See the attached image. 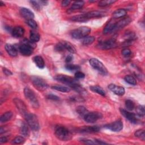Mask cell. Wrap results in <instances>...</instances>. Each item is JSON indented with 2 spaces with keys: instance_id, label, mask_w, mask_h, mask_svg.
<instances>
[{
  "instance_id": "obj_29",
  "label": "cell",
  "mask_w": 145,
  "mask_h": 145,
  "mask_svg": "<svg viewBox=\"0 0 145 145\" xmlns=\"http://www.w3.org/2000/svg\"><path fill=\"white\" fill-rule=\"evenodd\" d=\"M51 88L53 89H56L57 91L62 92H69L70 91V88L67 87L65 86H59V85H54L52 86Z\"/></svg>"
},
{
  "instance_id": "obj_37",
  "label": "cell",
  "mask_w": 145,
  "mask_h": 145,
  "mask_svg": "<svg viewBox=\"0 0 145 145\" xmlns=\"http://www.w3.org/2000/svg\"><path fill=\"white\" fill-rule=\"evenodd\" d=\"M116 2V1H113V0H103L99 2V6L100 7H105L108 5H110L112 3H114Z\"/></svg>"
},
{
  "instance_id": "obj_6",
  "label": "cell",
  "mask_w": 145,
  "mask_h": 145,
  "mask_svg": "<svg viewBox=\"0 0 145 145\" xmlns=\"http://www.w3.org/2000/svg\"><path fill=\"white\" fill-rule=\"evenodd\" d=\"M90 65L95 70L99 71L100 74L103 75L108 74V70L103 63L96 58H91L89 60Z\"/></svg>"
},
{
  "instance_id": "obj_34",
  "label": "cell",
  "mask_w": 145,
  "mask_h": 145,
  "mask_svg": "<svg viewBox=\"0 0 145 145\" xmlns=\"http://www.w3.org/2000/svg\"><path fill=\"white\" fill-rule=\"evenodd\" d=\"M124 80L129 84L131 85H136L137 80L135 78L131 75H127L125 76Z\"/></svg>"
},
{
  "instance_id": "obj_33",
  "label": "cell",
  "mask_w": 145,
  "mask_h": 145,
  "mask_svg": "<svg viewBox=\"0 0 145 145\" xmlns=\"http://www.w3.org/2000/svg\"><path fill=\"white\" fill-rule=\"evenodd\" d=\"M95 40V38L93 36H86L82 40V44L84 45H87L92 44Z\"/></svg>"
},
{
  "instance_id": "obj_8",
  "label": "cell",
  "mask_w": 145,
  "mask_h": 145,
  "mask_svg": "<svg viewBox=\"0 0 145 145\" xmlns=\"http://www.w3.org/2000/svg\"><path fill=\"white\" fill-rule=\"evenodd\" d=\"M33 86L39 91H43L48 88V84L43 79L38 76H33L31 79Z\"/></svg>"
},
{
  "instance_id": "obj_36",
  "label": "cell",
  "mask_w": 145,
  "mask_h": 145,
  "mask_svg": "<svg viewBox=\"0 0 145 145\" xmlns=\"http://www.w3.org/2000/svg\"><path fill=\"white\" fill-rule=\"evenodd\" d=\"M125 106L128 110L131 111L134 109L135 105L133 101L130 100H126L125 101Z\"/></svg>"
},
{
  "instance_id": "obj_48",
  "label": "cell",
  "mask_w": 145,
  "mask_h": 145,
  "mask_svg": "<svg viewBox=\"0 0 145 145\" xmlns=\"http://www.w3.org/2000/svg\"><path fill=\"white\" fill-rule=\"evenodd\" d=\"M3 73L7 76H9V75H11L12 74V72L6 68H3Z\"/></svg>"
},
{
  "instance_id": "obj_35",
  "label": "cell",
  "mask_w": 145,
  "mask_h": 145,
  "mask_svg": "<svg viewBox=\"0 0 145 145\" xmlns=\"http://www.w3.org/2000/svg\"><path fill=\"white\" fill-rule=\"evenodd\" d=\"M134 135L135 137L139 138V139H140L143 141L145 140V133H144V130L143 129H139L137 130L135 132Z\"/></svg>"
},
{
  "instance_id": "obj_3",
  "label": "cell",
  "mask_w": 145,
  "mask_h": 145,
  "mask_svg": "<svg viewBox=\"0 0 145 145\" xmlns=\"http://www.w3.org/2000/svg\"><path fill=\"white\" fill-rule=\"evenodd\" d=\"M91 28L88 27H80L78 28L72 30L71 32V35L72 37L74 39H80L87 36L91 32Z\"/></svg>"
},
{
  "instance_id": "obj_32",
  "label": "cell",
  "mask_w": 145,
  "mask_h": 145,
  "mask_svg": "<svg viewBox=\"0 0 145 145\" xmlns=\"http://www.w3.org/2000/svg\"><path fill=\"white\" fill-rule=\"evenodd\" d=\"M40 40V35L33 31H31L30 32V40H31L33 42H38Z\"/></svg>"
},
{
  "instance_id": "obj_27",
  "label": "cell",
  "mask_w": 145,
  "mask_h": 145,
  "mask_svg": "<svg viewBox=\"0 0 145 145\" xmlns=\"http://www.w3.org/2000/svg\"><path fill=\"white\" fill-rule=\"evenodd\" d=\"M12 117V113L11 112L8 111V112H5L1 116L0 122L1 123L6 122L9 121L10 120H11Z\"/></svg>"
},
{
  "instance_id": "obj_51",
  "label": "cell",
  "mask_w": 145,
  "mask_h": 145,
  "mask_svg": "<svg viewBox=\"0 0 145 145\" xmlns=\"http://www.w3.org/2000/svg\"><path fill=\"white\" fill-rule=\"evenodd\" d=\"M7 141V139L6 137H1L0 139V143H6Z\"/></svg>"
},
{
  "instance_id": "obj_18",
  "label": "cell",
  "mask_w": 145,
  "mask_h": 145,
  "mask_svg": "<svg viewBox=\"0 0 145 145\" xmlns=\"http://www.w3.org/2000/svg\"><path fill=\"white\" fill-rule=\"evenodd\" d=\"M20 13L23 18L27 20L33 19V18H34V14L33 13V12L29 9L25 7L21 8L20 10Z\"/></svg>"
},
{
  "instance_id": "obj_39",
  "label": "cell",
  "mask_w": 145,
  "mask_h": 145,
  "mask_svg": "<svg viewBox=\"0 0 145 145\" xmlns=\"http://www.w3.org/2000/svg\"><path fill=\"white\" fill-rule=\"evenodd\" d=\"M65 68L67 70H78L80 68V67L78 65H74V64H70V63H67L65 65Z\"/></svg>"
},
{
  "instance_id": "obj_4",
  "label": "cell",
  "mask_w": 145,
  "mask_h": 145,
  "mask_svg": "<svg viewBox=\"0 0 145 145\" xmlns=\"http://www.w3.org/2000/svg\"><path fill=\"white\" fill-rule=\"evenodd\" d=\"M24 118L27 122L28 126L31 129L34 131H37L40 129L39 122L37 116L33 113H27L25 116Z\"/></svg>"
},
{
  "instance_id": "obj_46",
  "label": "cell",
  "mask_w": 145,
  "mask_h": 145,
  "mask_svg": "<svg viewBox=\"0 0 145 145\" xmlns=\"http://www.w3.org/2000/svg\"><path fill=\"white\" fill-rule=\"evenodd\" d=\"M75 77L76 79H83L85 77V74L81 71H77L75 74Z\"/></svg>"
},
{
  "instance_id": "obj_43",
  "label": "cell",
  "mask_w": 145,
  "mask_h": 145,
  "mask_svg": "<svg viewBox=\"0 0 145 145\" xmlns=\"http://www.w3.org/2000/svg\"><path fill=\"white\" fill-rule=\"evenodd\" d=\"M64 49H65V48H64L62 42H58L57 44H56V45L55 46V50L58 52L63 51V50H64Z\"/></svg>"
},
{
  "instance_id": "obj_1",
  "label": "cell",
  "mask_w": 145,
  "mask_h": 145,
  "mask_svg": "<svg viewBox=\"0 0 145 145\" xmlns=\"http://www.w3.org/2000/svg\"><path fill=\"white\" fill-rule=\"evenodd\" d=\"M104 15V13L99 11H91L87 13L75 15L71 18V20L74 22H84L93 18L101 17Z\"/></svg>"
},
{
  "instance_id": "obj_26",
  "label": "cell",
  "mask_w": 145,
  "mask_h": 145,
  "mask_svg": "<svg viewBox=\"0 0 145 145\" xmlns=\"http://www.w3.org/2000/svg\"><path fill=\"white\" fill-rule=\"evenodd\" d=\"M89 88L92 92H96L103 96H104L105 95V92L104 90L103 89V88L99 86H91L89 87Z\"/></svg>"
},
{
  "instance_id": "obj_38",
  "label": "cell",
  "mask_w": 145,
  "mask_h": 145,
  "mask_svg": "<svg viewBox=\"0 0 145 145\" xmlns=\"http://www.w3.org/2000/svg\"><path fill=\"white\" fill-rule=\"evenodd\" d=\"M24 141H25V139L24 137L22 136H17L12 140V143L16 144H19L23 143Z\"/></svg>"
},
{
  "instance_id": "obj_7",
  "label": "cell",
  "mask_w": 145,
  "mask_h": 145,
  "mask_svg": "<svg viewBox=\"0 0 145 145\" xmlns=\"http://www.w3.org/2000/svg\"><path fill=\"white\" fill-rule=\"evenodd\" d=\"M54 79L61 83L69 85L70 86L74 84L78 83V81L76 79L66 75L58 74L54 76Z\"/></svg>"
},
{
  "instance_id": "obj_45",
  "label": "cell",
  "mask_w": 145,
  "mask_h": 145,
  "mask_svg": "<svg viewBox=\"0 0 145 145\" xmlns=\"http://www.w3.org/2000/svg\"><path fill=\"white\" fill-rule=\"evenodd\" d=\"M47 99L53 100V101H59V97L53 94H49L47 95Z\"/></svg>"
},
{
  "instance_id": "obj_52",
  "label": "cell",
  "mask_w": 145,
  "mask_h": 145,
  "mask_svg": "<svg viewBox=\"0 0 145 145\" xmlns=\"http://www.w3.org/2000/svg\"><path fill=\"white\" fill-rule=\"evenodd\" d=\"M0 6H5V3L2 2V1H0Z\"/></svg>"
},
{
  "instance_id": "obj_19",
  "label": "cell",
  "mask_w": 145,
  "mask_h": 145,
  "mask_svg": "<svg viewBox=\"0 0 145 145\" xmlns=\"http://www.w3.org/2000/svg\"><path fill=\"white\" fill-rule=\"evenodd\" d=\"M11 33L12 36L16 38H19L23 36L24 33V29L23 28L20 26L15 27L11 31Z\"/></svg>"
},
{
  "instance_id": "obj_49",
  "label": "cell",
  "mask_w": 145,
  "mask_h": 145,
  "mask_svg": "<svg viewBox=\"0 0 145 145\" xmlns=\"http://www.w3.org/2000/svg\"><path fill=\"white\" fill-rule=\"evenodd\" d=\"M70 2H71V1H69V0L63 1L62 2V3H61L62 6V7H66V6H69V5H70Z\"/></svg>"
},
{
  "instance_id": "obj_16",
  "label": "cell",
  "mask_w": 145,
  "mask_h": 145,
  "mask_svg": "<svg viewBox=\"0 0 145 145\" xmlns=\"http://www.w3.org/2000/svg\"><path fill=\"white\" fill-rule=\"evenodd\" d=\"M19 49L20 53L25 56H29L33 53V48L25 44L21 45Z\"/></svg>"
},
{
  "instance_id": "obj_10",
  "label": "cell",
  "mask_w": 145,
  "mask_h": 145,
  "mask_svg": "<svg viewBox=\"0 0 145 145\" xmlns=\"http://www.w3.org/2000/svg\"><path fill=\"white\" fill-rule=\"evenodd\" d=\"M117 44L116 40L114 39H111L108 40L100 42L97 45V48L102 50H106L115 48Z\"/></svg>"
},
{
  "instance_id": "obj_13",
  "label": "cell",
  "mask_w": 145,
  "mask_h": 145,
  "mask_svg": "<svg viewBox=\"0 0 145 145\" xmlns=\"http://www.w3.org/2000/svg\"><path fill=\"white\" fill-rule=\"evenodd\" d=\"M120 112L121 114L131 123H137L139 121L138 118L137 117L136 115L133 113H130L129 111L125 110L123 109H120Z\"/></svg>"
},
{
  "instance_id": "obj_23",
  "label": "cell",
  "mask_w": 145,
  "mask_h": 145,
  "mask_svg": "<svg viewBox=\"0 0 145 145\" xmlns=\"http://www.w3.org/2000/svg\"><path fill=\"white\" fill-rule=\"evenodd\" d=\"M84 4V2L83 1H76L72 5L71 7L69 9L67 12H72L73 11L80 9L83 6Z\"/></svg>"
},
{
  "instance_id": "obj_50",
  "label": "cell",
  "mask_w": 145,
  "mask_h": 145,
  "mask_svg": "<svg viewBox=\"0 0 145 145\" xmlns=\"http://www.w3.org/2000/svg\"><path fill=\"white\" fill-rule=\"evenodd\" d=\"M72 59H73V56L72 55H69L66 57L65 61H66V62L69 63V62H70L72 60Z\"/></svg>"
},
{
  "instance_id": "obj_24",
  "label": "cell",
  "mask_w": 145,
  "mask_h": 145,
  "mask_svg": "<svg viewBox=\"0 0 145 145\" xmlns=\"http://www.w3.org/2000/svg\"><path fill=\"white\" fill-rule=\"evenodd\" d=\"M126 14V10L123 8H120L117 10H116L114 12H113L112 14V16L114 19H118L122 17H123Z\"/></svg>"
},
{
  "instance_id": "obj_9",
  "label": "cell",
  "mask_w": 145,
  "mask_h": 145,
  "mask_svg": "<svg viewBox=\"0 0 145 145\" xmlns=\"http://www.w3.org/2000/svg\"><path fill=\"white\" fill-rule=\"evenodd\" d=\"M103 117V114L98 112H88L83 117L84 121L88 123H94Z\"/></svg>"
},
{
  "instance_id": "obj_11",
  "label": "cell",
  "mask_w": 145,
  "mask_h": 145,
  "mask_svg": "<svg viewBox=\"0 0 145 145\" xmlns=\"http://www.w3.org/2000/svg\"><path fill=\"white\" fill-rule=\"evenodd\" d=\"M123 122L121 120H117L110 123L107 124L105 127L114 132H118L123 129Z\"/></svg>"
},
{
  "instance_id": "obj_21",
  "label": "cell",
  "mask_w": 145,
  "mask_h": 145,
  "mask_svg": "<svg viewBox=\"0 0 145 145\" xmlns=\"http://www.w3.org/2000/svg\"><path fill=\"white\" fill-rule=\"evenodd\" d=\"M115 24L116 22H114L113 21L111 20L110 21L105 27L103 33L104 34H108L109 33H111L113 31H114V27H115Z\"/></svg>"
},
{
  "instance_id": "obj_25",
  "label": "cell",
  "mask_w": 145,
  "mask_h": 145,
  "mask_svg": "<svg viewBox=\"0 0 145 145\" xmlns=\"http://www.w3.org/2000/svg\"><path fill=\"white\" fill-rule=\"evenodd\" d=\"M62 42L63 45L65 48V49H66L69 52H70L71 53H72V54L76 53V49L73 46V45L72 44H71L69 42L66 41H62Z\"/></svg>"
},
{
  "instance_id": "obj_42",
  "label": "cell",
  "mask_w": 145,
  "mask_h": 145,
  "mask_svg": "<svg viewBox=\"0 0 145 145\" xmlns=\"http://www.w3.org/2000/svg\"><path fill=\"white\" fill-rule=\"evenodd\" d=\"M30 3H31L33 7L36 10H39L40 9V3L39 1H31Z\"/></svg>"
},
{
  "instance_id": "obj_15",
  "label": "cell",
  "mask_w": 145,
  "mask_h": 145,
  "mask_svg": "<svg viewBox=\"0 0 145 145\" xmlns=\"http://www.w3.org/2000/svg\"><path fill=\"white\" fill-rule=\"evenodd\" d=\"M131 21V19L129 17H127V18H123V19L119 20L118 22H116L114 31L117 30H120L123 28L124 27L129 24Z\"/></svg>"
},
{
  "instance_id": "obj_30",
  "label": "cell",
  "mask_w": 145,
  "mask_h": 145,
  "mask_svg": "<svg viewBox=\"0 0 145 145\" xmlns=\"http://www.w3.org/2000/svg\"><path fill=\"white\" fill-rule=\"evenodd\" d=\"M73 89H74L75 91L78 92V93H79L80 94H84V93H86V90L82 87L80 86L78 83H75V84H72V86H70Z\"/></svg>"
},
{
  "instance_id": "obj_44",
  "label": "cell",
  "mask_w": 145,
  "mask_h": 145,
  "mask_svg": "<svg viewBox=\"0 0 145 145\" xmlns=\"http://www.w3.org/2000/svg\"><path fill=\"white\" fill-rule=\"evenodd\" d=\"M131 51L130 49L126 48L122 50V54L123 56H124L125 57H129V56H130L131 55Z\"/></svg>"
},
{
  "instance_id": "obj_12",
  "label": "cell",
  "mask_w": 145,
  "mask_h": 145,
  "mask_svg": "<svg viewBox=\"0 0 145 145\" xmlns=\"http://www.w3.org/2000/svg\"><path fill=\"white\" fill-rule=\"evenodd\" d=\"M13 101L15 104L16 108L20 112V113L24 116L28 113L27 106L24 104V103L23 101H22L20 99L18 98H15L13 99Z\"/></svg>"
},
{
  "instance_id": "obj_47",
  "label": "cell",
  "mask_w": 145,
  "mask_h": 145,
  "mask_svg": "<svg viewBox=\"0 0 145 145\" xmlns=\"http://www.w3.org/2000/svg\"><path fill=\"white\" fill-rule=\"evenodd\" d=\"M81 142L84 143V144H96L95 140L93 141L90 139H81Z\"/></svg>"
},
{
  "instance_id": "obj_28",
  "label": "cell",
  "mask_w": 145,
  "mask_h": 145,
  "mask_svg": "<svg viewBox=\"0 0 145 145\" xmlns=\"http://www.w3.org/2000/svg\"><path fill=\"white\" fill-rule=\"evenodd\" d=\"M20 133L25 137H28L29 135V130L28 127L24 123H22V125H21L20 128Z\"/></svg>"
},
{
  "instance_id": "obj_20",
  "label": "cell",
  "mask_w": 145,
  "mask_h": 145,
  "mask_svg": "<svg viewBox=\"0 0 145 145\" xmlns=\"http://www.w3.org/2000/svg\"><path fill=\"white\" fill-rule=\"evenodd\" d=\"M5 49L7 53L11 57H15L18 54V51L16 48L10 44H6Z\"/></svg>"
},
{
  "instance_id": "obj_31",
  "label": "cell",
  "mask_w": 145,
  "mask_h": 145,
  "mask_svg": "<svg viewBox=\"0 0 145 145\" xmlns=\"http://www.w3.org/2000/svg\"><path fill=\"white\" fill-rule=\"evenodd\" d=\"M76 111L77 113L80 115L81 117H84V116L88 112V110L83 106H78L76 108Z\"/></svg>"
},
{
  "instance_id": "obj_14",
  "label": "cell",
  "mask_w": 145,
  "mask_h": 145,
  "mask_svg": "<svg viewBox=\"0 0 145 145\" xmlns=\"http://www.w3.org/2000/svg\"><path fill=\"white\" fill-rule=\"evenodd\" d=\"M108 88L115 94L118 96H123L125 94V90L123 87L117 86L114 84H110L108 85Z\"/></svg>"
},
{
  "instance_id": "obj_2",
  "label": "cell",
  "mask_w": 145,
  "mask_h": 145,
  "mask_svg": "<svg viewBox=\"0 0 145 145\" xmlns=\"http://www.w3.org/2000/svg\"><path fill=\"white\" fill-rule=\"evenodd\" d=\"M54 133L56 137L61 141H69L72 138L71 133L65 127L62 126H56Z\"/></svg>"
},
{
  "instance_id": "obj_22",
  "label": "cell",
  "mask_w": 145,
  "mask_h": 145,
  "mask_svg": "<svg viewBox=\"0 0 145 145\" xmlns=\"http://www.w3.org/2000/svg\"><path fill=\"white\" fill-rule=\"evenodd\" d=\"M33 61L36 65L40 69H43L45 67V62L42 57L36 56L33 57Z\"/></svg>"
},
{
  "instance_id": "obj_40",
  "label": "cell",
  "mask_w": 145,
  "mask_h": 145,
  "mask_svg": "<svg viewBox=\"0 0 145 145\" xmlns=\"http://www.w3.org/2000/svg\"><path fill=\"white\" fill-rule=\"evenodd\" d=\"M137 114L141 117L144 116V105H139L137 108Z\"/></svg>"
},
{
  "instance_id": "obj_5",
  "label": "cell",
  "mask_w": 145,
  "mask_h": 145,
  "mask_svg": "<svg viewBox=\"0 0 145 145\" xmlns=\"http://www.w3.org/2000/svg\"><path fill=\"white\" fill-rule=\"evenodd\" d=\"M24 93L25 98L29 101L31 105L35 108L39 107V103L36 96L35 92L28 87H25L24 89Z\"/></svg>"
},
{
  "instance_id": "obj_41",
  "label": "cell",
  "mask_w": 145,
  "mask_h": 145,
  "mask_svg": "<svg viewBox=\"0 0 145 145\" xmlns=\"http://www.w3.org/2000/svg\"><path fill=\"white\" fill-rule=\"evenodd\" d=\"M27 23L28 24V25L29 27H31L33 29H36L37 27V23H36V21H35L33 19L27 20Z\"/></svg>"
},
{
  "instance_id": "obj_17",
  "label": "cell",
  "mask_w": 145,
  "mask_h": 145,
  "mask_svg": "<svg viewBox=\"0 0 145 145\" xmlns=\"http://www.w3.org/2000/svg\"><path fill=\"white\" fill-rule=\"evenodd\" d=\"M100 130V128L97 126H83L78 129V131L79 133H93L98 132Z\"/></svg>"
}]
</instances>
